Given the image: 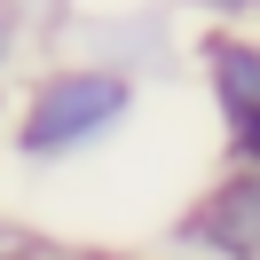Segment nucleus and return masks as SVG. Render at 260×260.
I'll return each instance as SVG.
<instances>
[{"instance_id":"nucleus-1","label":"nucleus","mask_w":260,"mask_h":260,"mask_svg":"<svg viewBox=\"0 0 260 260\" xmlns=\"http://www.w3.org/2000/svg\"><path fill=\"white\" fill-rule=\"evenodd\" d=\"M142 111V79L134 71H111V63H87V55H55L40 63L32 79L16 87L8 103V158L32 166V174H55V166H79L95 150H111L118 134L134 126Z\"/></svg>"},{"instance_id":"nucleus-2","label":"nucleus","mask_w":260,"mask_h":260,"mask_svg":"<svg viewBox=\"0 0 260 260\" xmlns=\"http://www.w3.org/2000/svg\"><path fill=\"white\" fill-rule=\"evenodd\" d=\"M181 260H260V166H221L166 229Z\"/></svg>"},{"instance_id":"nucleus-3","label":"nucleus","mask_w":260,"mask_h":260,"mask_svg":"<svg viewBox=\"0 0 260 260\" xmlns=\"http://www.w3.org/2000/svg\"><path fill=\"white\" fill-rule=\"evenodd\" d=\"M63 40H79V55H87V63L134 71V79L166 71V55H174V24H166L158 8H118V16H87V8H71Z\"/></svg>"},{"instance_id":"nucleus-4","label":"nucleus","mask_w":260,"mask_h":260,"mask_svg":"<svg viewBox=\"0 0 260 260\" xmlns=\"http://www.w3.org/2000/svg\"><path fill=\"white\" fill-rule=\"evenodd\" d=\"M197 63V87H205L213 118L221 126H237V118L260 111V32H244V24H205L189 48Z\"/></svg>"},{"instance_id":"nucleus-5","label":"nucleus","mask_w":260,"mask_h":260,"mask_svg":"<svg viewBox=\"0 0 260 260\" xmlns=\"http://www.w3.org/2000/svg\"><path fill=\"white\" fill-rule=\"evenodd\" d=\"M16 63H24V32L8 16V0H0V126H8V103H16Z\"/></svg>"},{"instance_id":"nucleus-6","label":"nucleus","mask_w":260,"mask_h":260,"mask_svg":"<svg viewBox=\"0 0 260 260\" xmlns=\"http://www.w3.org/2000/svg\"><path fill=\"white\" fill-rule=\"evenodd\" d=\"M221 158L229 166H260V111L237 118V126H221Z\"/></svg>"},{"instance_id":"nucleus-7","label":"nucleus","mask_w":260,"mask_h":260,"mask_svg":"<svg viewBox=\"0 0 260 260\" xmlns=\"http://www.w3.org/2000/svg\"><path fill=\"white\" fill-rule=\"evenodd\" d=\"M181 16H197V24H244V16H260V0H174Z\"/></svg>"}]
</instances>
